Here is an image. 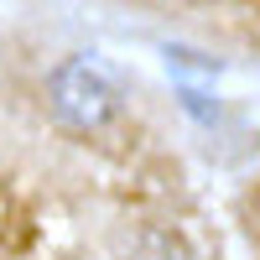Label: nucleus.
<instances>
[{
	"mask_svg": "<svg viewBox=\"0 0 260 260\" xmlns=\"http://www.w3.org/2000/svg\"><path fill=\"white\" fill-rule=\"evenodd\" d=\"M47 104H52L57 125L78 130V136H94V130H104L115 120L120 89L110 83V73H104L94 57H68V62H57L52 78H47Z\"/></svg>",
	"mask_w": 260,
	"mask_h": 260,
	"instance_id": "1",
	"label": "nucleus"
}]
</instances>
